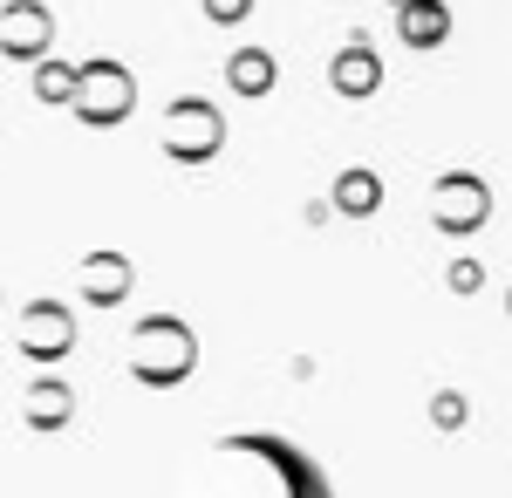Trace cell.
<instances>
[{"label":"cell","mask_w":512,"mask_h":498,"mask_svg":"<svg viewBox=\"0 0 512 498\" xmlns=\"http://www.w3.org/2000/svg\"><path fill=\"white\" fill-rule=\"evenodd\" d=\"M198 498H335L321 464L267 430H246V437H219L212 444V471H205V492Z\"/></svg>","instance_id":"obj_1"},{"label":"cell","mask_w":512,"mask_h":498,"mask_svg":"<svg viewBox=\"0 0 512 498\" xmlns=\"http://www.w3.org/2000/svg\"><path fill=\"white\" fill-rule=\"evenodd\" d=\"M158 144L171 164H212L226 151V110L205 96H171L158 116Z\"/></svg>","instance_id":"obj_2"},{"label":"cell","mask_w":512,"mask_h":498,"mask_svg":"<svg viewBox=\"0 0 512 498\" xmlns=\"http://www.w3.org/2000/svg\"><path fill=\"white\" fill-rule=\"evenodd\" d=\"M69 110H76L89 130H117L123 116L137 110V76L123 69L117 55H89V62H76V96H69Z\"/></svg>","instance_id":"obj_3"},{"label":"cell","mask_w":512,"mask_h":498,"mask_svg":"<svg viewBox=\"0 0 512 498\" xmlns=\"http://www.w3.org/2000/svg\"><path fill=\"white\" fill-rule=\"evenodd\" d=\"M431 219L437 232H478L492 219V185L478 171H444L431 185Z\"/></svg>","instance_id":"obj_4"},{"label":"cell","mask_w":512,"mask_h":498,"mask_svg":"<svg viewBox=\"0 0 512 498\" xmlns=\"http://www.w3.org/2000/svg\"><path fill=\"white\" fill-rule=\"evenodd\" d=\"M0 55L21 62V69H35L41 55H55V14H48V0H7L0 7Z\"/></svg>","instance_id":"obj_5"},{"label":"cell","mask_w":512,"mask_h":498,"mask_svg":"<svg viewBox=\"0 0 512 498\" xmlns=\"http://www.w3.org/2000/svg\"><path fill=\"white\" fill-rule=\"evenodd\" d=\"M328 89H335L342 103H369V96L383 89V55H376L362 35H349L342 48H335V62H328Z\"/></svg>","instance_id":"obj_6"},{"label":"cell","mask_w":512,"mask_h":498,"mask_svg":"<svg viewBox=\"0 0 512 498\" xmlns=\"http://www.w3.org/2000/svg\"><path fill=\"white\" fill-rule=\"evenodd\" d=\"M137 355H144V376H151V383H171V376H185V362H192V335L171 328V321H151V328L137 335Z\"/></svg>","instance_id":"obj_7"},{"label":"cell","mask_w":512,"mask_h":498,"mask_svg":"<svg viewBox=\"0 0 512 498\" xmlns=\"http://www.w3.org/2000/svg\"><path fill=\"white\" fill-rule=\"evenodd\" d=\"M274 82H280L274 48L246 41V48H233V55H226V89H233V96H246V103H260V96H274Z\"/></svg>","instance_id":"obj_8"},{"label":"cell","mask_w":512,"mask_h":498,"mask_svg":"<svg viewBox=\"0 0 512 498\" xmlns=\"http://www.w3.org/2000/svg\"><path fill=\"white\" fill-rule=\"evenodd\" d=\"M396 41L403 48H444L451 41V7L444 0H403L396 7Z\"/></svg>","instance_id":"obj_9"},{"label":"cell","mask_w":512,"mask_h":498,"mask_svg":"<svg viewBox=\"0 0 512 498\" xmlns=\"http://www.w3.org/2000/svg\"><path fill=\"white\" fill-rule=\"evenodd\" d=\"M335 205H342L349 219H369V212L383 205V178H376L369 164H355V171H342V178H335Z\"/></svg>","instance_id":"obj_10"},{"label":"cell","mask_w":512,"mask_h":498,"mask_svg":"<svg viewBox=\"0 0 512 498\" xmlns=\"http://www.w3.org/2000/svg\"><path fill=\"white\" fill-rule=\"evenodd\" d=\"M69 96H76V62L41 55V62H35V103H48V110H69Z\"/></svg>","instance_id":"obj_11"},{"label":"cell","mask_w":512,"mask_h":498,"mask_svg":"<svg viewBox=\"0 0 512 498\" xmlns=\"http://www.w3.org/2000/svg\"><path fill=\"white\" fill-rule=\"evenodd\" d=\"M82 287H89V301H123L130 267H123L117 253H96V260H89V273H82Z\"/></svg>","instance_id":"obj_12"},{"label":"cell","mask_w":512,"mask_h":498,"mask_svg":"<svg viewBox=\"0 0 512 498\" xmlns=\"http://www.w3.org/2000/svg\"><path fill=\"white\" fill-rule=\"evenodd\" d=\"M28 348H35V355H62V348H69V321H62V307L41 301L35 314H28Z\"/></svg>","instance_id":"obj_13"},{"label":"cell","mask_w":512,"mask_h":498,"mask_svg":"<svg viewBox=\"0 0 512 498\" xmlns=\"http://www.w3.org/2000/svg\"><path fill=\"white\" fill-rule=\"evenodd\" d=\"M198 7H205V21H212V28H239V21L253 14V0H198Z\"/></svg>","instance_id":"obj_14"},{"label":"cell","mask_w":512,"mask_h":498,"mask_svg":"<svg viewBox=\"0 0 512 498\" xmlns=\"http://www.w3.org/2000/svg\"><path fill=\"white\" fill-rule=\"evenodd\" d=\"M390 7H403V0H390Z\"/></svg>","instance_id":"obj_15"}]
</instances>
